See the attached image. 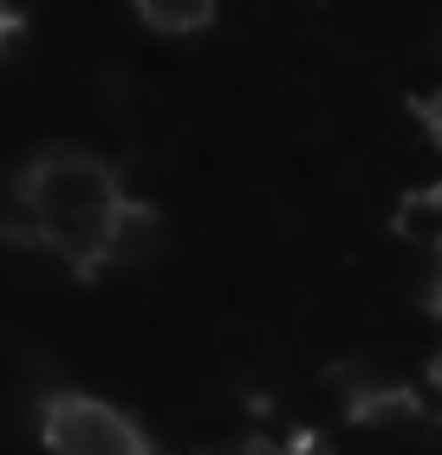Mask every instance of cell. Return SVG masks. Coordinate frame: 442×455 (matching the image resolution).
<instances>
[{
	"label": "cell",
	"mask_w": 442,
	"mask_h": 455,
	"mask_svg": "<svg viewBox=\"0 0 442 455\" xmlns=\"http://www.w3.org/2000/svg\"><path fill=\"white\" fill-rule=\"evenodd\" d=\"M13 228L39 247H52V254H66L78 267L104 260V247H111V228L117 215L131 209L117 189V176L104 170L98 156H78V150H46L27 163V176H20V202H13Z\"/></svg>",
	"instance_id": "obj_1"
},
{
	"label": "cell",
	"mask_w": 442,
	"mask_h": 455,
	"mask_svg": "<svg viewBox=\"0 0 442 455\" xmlns=\"http://www.w3.org/2000/svg\"><path fill=\"white\" fill-rule=\"evenodd\" d=\"M39 429H46L52 455H150L143 429L98 397H52Z\"/></svg>",
	"instance_id": "obj_2"
},
{
	"label": "cell",
	"mask_w": 442,
	"mask_h": 455,
	"mask_svg": "<svg viewBox=\"0 0 442 455\" xmlns=\"http://www.w3.org/2000/svg\"><path fill=\"white\" fill-rule=\"evenodd\" d=\"M150 247H157V215L150 209H124L117 228H111V247H104V260H150Z\"/></svg>",
	"instance_id": "obj_3"
},
{
	"label": "cell",
	"mask_w": 442,
	"mask_h": 455,
	"mask_svg": "<svg viewBox=\"0 0 442 455\" xmlns=\"http://www.w3.org/2000/svg\"><path fill=\"white\" fill-rule=\"evenodd\" d=\"M215 7L208 0H143V27L150 33H202Z\"/></svg>",
	"instance_id": "obj_4"
},
{
	"label": "cell",
	"mask_w": 442,
	"mask_h": 455,
	"mask_svg": "<svg viewBox=\"0 0 442 455\" xmlns=\"http://www.w3.org/2000/svg\"><path fill=\"white\" fill-rule=\"evenodd\" d=\"M280 455H332L325 443H293V449H280Z\"/></svg>",
	"instance_id": "obj_5"
},
{
	"label": "cell",
	"mask_w": 442,
	"mask_h": 455,
	"mask_svg": "<svg viewBox=\"0 0 442 455\" xmlns=\"http://www.w3.org/2000/svg\"><path fill=\"white\" fill-rule=\"evenodd\" d=\"M430 124H436V137H442V85H436V98H430Z\"/></svg>",
	"instance_id": "obj_6"
},
{
	"label": "cell",
	"mask_w": 442,
	"mask_h": 455,
	"mask_svg": "<svg viewBox=\"0 0 442 455\" xmlns=\"http://www.w3.org/2000/svg\"><path fill=\"white\" fill-rule=\"evenodd\" d=\"M430 384H436V403H442V351H436V364H430Z\"/></svg>",
	"instance_id": "obj_7"
},
{
	"label": "cell",
	"mask_w": 442,
	"mask_h": 455,
	"mask_svg": "<svg viewBox=\"0 0 442 455\" xmlns=\"http://www.w3.org/2000/svg\"><path fill=\"white\" fill-rule=\"evenodd\" d=\"M7 33H13V13H0V39H7Z\"/></svg>",
	"instance_id": "obj_8"
}]
</instances>
